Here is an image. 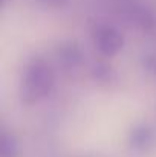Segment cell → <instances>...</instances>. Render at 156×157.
<instances>
[{
  "instance_id": "6da1fadb",
  "label": "cell",
  "mask_w": 156,
  "mask_h": 157,
  "mask_svg": "<svg viewBox=\"0 0 156 157\" xmlns=\"http://www.w3.org/2000/svg\"><path fill=\"white\" fill-rule=\"evenodd\" d=\"M55 82V76L51 66L43 58H32L23 72L20 96L22 102L32 105L51 93Z\"/></svg>"
},
{
  "instance_id": "7a4b0ae2",
  "label": "cell",
  "mask_w": 156,
  "mask_h": 157,
  "mask_svg": "<svg viewBox=\"0 0 156 157\" xmlns=\"http://www.w3.org/2000/svg\"><path fill=\"white\" fill-rule=\"evenodd\" d=\"M94 40H95L97 49L104 56H113L115 53H118L124 43L121 34L115 28L107 26V25H101L97 28L94 34Z\"/></svg>"
},
{
  "instance_id": "3957f363",
  "label": "cell",
  "mask_w": 156,
  "mask_h": 157,
  "mask_svg": "<svg viewBox=\"0 0 156 157\" xmlns=\"http://www.w3.org/2000/svg\"><path fill=\"white\" fill-rule=\"evenodd\" d=\"M58 61L64 69H77L83 63V52L77 43L66 41L58 48Z\"/></svg>"
},
{
  "instance_id": "277c9868",
  "label": "cell",
  "mask_w": 156,
  "mask_h": 157,
  "mask_svg": "<svg viewBox=\"0 0 156 157\" xmlns=\"http://www.w3.org/2000/svg\"><path fill=\"white\" fill-rule=\"evenodd\" d=\"M18 144L11 133H0V157H17Z\"/></svg>"
},
{
  "instance_id": "5b68a950",
  "label": "cell",
  "mask_w": 156,
  "mask_h": 157,
  "mask_svg": "<svg viewBox=\"0 0 156 157\" xmlns=\"http://www.w3.org/2000/svg\"><path fill=\"white\" fill-rule=\"evenodd\" d=\"M92 73H94V78L100 82H110L112 81V73H113V69L106 64V63H97L92 69Z\"/></svg>"
},
{
  "instance_id": "8992f818",
  "label": "cell",
  "mask_w": 156,
  "mask_h": 157,
  "mask_svg": "<svg viewBox=\"0 0 156 157\" xmlns=\"http://www.w3.org/2000/svg\"><path fill=\"white\" fill-rule=\"evenodd\" d=\"M45 3H48V5H61L64 0H43Z\"/></svg>"
},
{
  "instance_id": "52a82bcc",
  "label": "cell",
  "mask_w": 156,
  "mask_h": 157,
  "mask_svg": "<svg viewBox=\"0 0 156 157\" xmlns=\"http://www.w3.org/2000/svg\"><path fill=\"white\" fill-rule=\"evenodd\" d=\"M3 3H5V0H0V6H3Z\"/></svg>"
}]
</instances>
